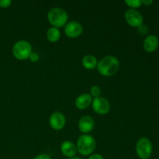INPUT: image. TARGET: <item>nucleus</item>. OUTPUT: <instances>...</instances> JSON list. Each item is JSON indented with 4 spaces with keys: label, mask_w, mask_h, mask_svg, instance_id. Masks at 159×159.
I'll return each mask as SVG.
<instances>
[{
    "label": "nucleus",
    "mask_w": 159,
    "mask_h": 159,
    "mask_svg": "<svg viewBox=\"0 0 159 159\" xmlns=\"http://www.w3.org/2000/svg\"><path fill=\"white\" fill-rule=\"evenodd\" d=\"M120 68V61L116 57L112 55H107L102 57L98 61L97 69L98 72L105 77H111L117 73Z\"/></svg>",
    "instance_id": "obj_1"
},
{
    "label": "nucleus",
    "mask_w": 159,
    "mask_h": 159,
    "mask_svg": "<svg viewBox=\"0 0 159 159\" xmlns=\"http://www.w3.org/2000/svg\"><path fill=\"white\" fill-rule=\"evenodd\" d=\"M75 145L77 152L84 156H88L94 152L96 147V141L91 135L82 134L79 137Z\"/></svg>",
    "instance_id": "obj_2"
},
{
    "label": "nucleus",
    "mask_w": 159,
    "mask_h": 159,
    "mask_svg": "<svg viewBox=\"0 0 159 159\" xmlns=\"http://www.w3.org/2000/svg\"><path fill=\"white\" fill-rule=\"evenodd\" d=\"M68 16L66 11L62 8L55 7L51 9L48 13V20L52 26L60 28L65 26L68 22Z\"/></svg>",
    "instance_id": "obj_3"
},
{
    "label": "nucleus",
    "mask_w": 159,
    "mask_h": 159,
    "mask_svg": "<svg viewBox=\"0 0 159 159\" xmlns=\"http://www.w3.org/2000/svg\"><path fill=\"white\" fill-rule=\"evenodd\" d=\"M12 54L17 60H26L32 53V46L27 40H21L14 43L12 49Z\"/></svg>",
    "instance_id": "obj_4"
},
{
    "label": "nucleus",
    "mask_w": 159,
    "mask_h": 159,
    "mask_svg": "<svg viewBox=\"0 0 159 159\" xmlns=\"http://www.w3.org/2000/svg\"><path fill=\"white\" fill-rule=\"evenodd\" d=\"M135 151L141 159H149L153 152V145L148 138H141L136 143Z\"/></svg>",
    "instance_id": "obj_5"
},
{
    "label": "nucleus",
    "mask_w": 159,
    "mask_h": 159,
    "mask_svg": "<svg viewBox=\"0 0 159 159\" xmlns=\"http://www.w3.org/2000/svg\"><path fill=\"white\" fill-rule=\"evenodd\" d=\"M124 19L129 26L134 28L140 27L144 23L143 16L137 9H127L124 13Z\"/></svg>",
    "instance_id": "obj_6"
},
{
    "label": "nucleus",
    "mask_w": 159,
    "mask_h": 159,
    "mask_svg": "<svg viewBox=\"0 0 159 159\" xmlns=\"http://www.w3.org/2000/svg\"><path fill=\"white\" fill-rule=\"evenodd\" d=\"M92 107L95 113L99 115L107 114L110 110V102L106 98L101 96L93 99Z\"/></svg>",
    "instance_id": "obj_7"
},
{
    "label": "nucleus",
    "mask_w": 159,
    "mask_h": 159,
    "mask_svg": "<svg viewBox=\"0 0 159 159\" xmlns=\"http://www.w3.org/2000/svg\"><path fill=\"white\" fill-rule=\"evenodd\" d=\"M83 31L82 24L77 21H71L65 26V34L69 38H77Z\"/></svg>",
    "instance_id": "obj_8"
},
{
    "label": "nucleus",
    "mask_w": 159,
    "mask_h": 159,
    "mask_svg": "<svg viewBox=\"0 0 159 159\" xmlns=\"http://www.w3.org/2000/svg\"><path fill=\"white\" fill-rule=\"evenodd\" d=\"M49 124L54 130H61L66 124V118L61 112L55 111L51 115L49 118Z\"/></svg>",
    "instance_id": "obj_9"
},
{
    "label": "nucleus",
    "mask_w": 159,
    "mask_h": 159,
    "mask_svg": "<svg viewBox=\"0 0 159 159\" xmlns=\"http://www.w3.org/2000/svg\"><path fill=\"white\" fill-rule=\"evenodd\" d=\"M79 130L84 134L90 133L93 131L95 127V122L93 117L88 115L82 116L79 120V124H78Z\"/></svg>",
    "instance_id": "obj_10"
},
{
    "label": "nucleus",
    "mask_w": 159,
    "mask_h": 159,
    "mask_svg": "<svg viewBox=\"0 0 159 159\" xmlns=\"http://www.w3.org/2000/svg\"><path fill=\"white\" fill-rule=\"evenodd\" d=\"M93 100V99L91 95L89 93H83L76 98L75 101V105L76 108L79 110H85L91 106Z\"/></svg>",
    "instance_id": "obj_11"
},
{
    "label": "nucleus",
    "mask_w": 159,
    "mask_h": 159,
    "mask_svg": "<svg viewBox=\"0 0 159 159\" xmlns=\"http://www.w3.org/2000/svg\"><path fill=\"white\" fill-rule=\"evenodd\" d=\"M61 152L64 156L68 158L75 157L77 153L76 145L70 141H65L61 144Z\"/></svg>",
    "instance_id": "obj_12"
},
{
    "label": "nucleus",
    "mask_w": 159,
    "mask_h": 159,
    "mask_svg": "<svg viewBox=\"0 0 159 159\" xmlns=\"http://www.w3.org/2000/svg\"><path fill=\"white\" fill-rule=\"evenodd\" d=\"M159 40L155 35H148L144 39L143 47L146 52L153 53L158 48Z\"/></svg>",
    "instance_id": "obj_13"
},
{
    "label": "nucleus",
    "mask_w": 159,
    "mask_h": 159,
    "mask_svg": "<svg viewBox=\"0 0 159 159\" xmlns=\"http://www.w3.org/2000/svg\"><path fill=\"white\" fill-rule=\"evenodd\" d=\"M82 66L87 70H93L96 68L98 65L97 58L93 54H87L84 56L82 60Z\"/></svg>",
    "instance_id": "obj_14"
},
{
    "label": "nucleus",
    "mask_w": 159,
    "mask_h": 159,
    "mask_svg": "<svg viewBox=\"0 0 159 159\" xmlns=\"http://www.w3.org/2000/svg\"><path fill=\"white\" fill-rule=\"evenodd\" d=\"M61 34L58 28L54 27V26L49 28L46 34L47 39L51 43H55L58 41L61 38Z\"/></svg>",
    "instance_id": "obj_15"
},
{
    "label": "nucleus",
    "mask_w": 159,
    "mask_h": 159,
    "mask_svg": "<svg viewBox=\"0 0 159 159\" xmlns=\"http://www.w3.org/2000/svg\"><path fill=\"white\" fill-rule=\"evenodd\" d=\"M125 3L130 8V9H136L142 6L141 0H126Z\"/></svg>",
    "instance_id": "obj_16"
},
{
    "label": "nucleus",
    "mask_w": 159,
    "mask_h": 159,
    "mask_svg": "<svg viewBox=\"0 0 159 159\" xmlns=\"http://www.w3.org/2000/svg\"><path fill=\"white\" fill-rule=\"evenodd\" d=\"M101 93H102V90H101L100 87L99 85H93V86L91 87L90 89V93L92 97L97 98L99 97L101 95Z\"/></svg>",
    "instance_id": "obj_17"
},
{
    "label": "nucleus",
    "mask_w": 159,
    "mask_h": 159,
    "mask_svg": "<svg viewBox=\"0 0 159 159\" xmlns=\"http://www.w3.org/2000/svg\"><path fill=\"white\" fill-rule=\"evenodd\" d=\"M138 33L141 34V36H144L147 34V33L148 32V28L145 26V25L143 24L142 26H141L140 27L138 28Z\"/></svg>",
    "instance_id": "obj_18"
},
{
    "label": "nucleus",
    "mask_w": 159,
    "mask_h": 159,
    "mask_svg": "<svg viewBox=\"0 0 159 159\" xmlns=\"http://www.w3.org/2000/svg\"><path fill=\"white\" fill-rule=\"evenodd\" d=\"M11 4H12V1L10 0H0V8H2V9L9 8Z\"/></svg>",
    "instance_id": "obj_19"
},
{
    "label": "nucleus",
    "mask_w": 159,
    "mask_h": 159,
    "mask_svg": "<svg viewBox=\"0 0 159 159\" xmlns=\"http://www.w3.org/2000/svg\"><path fill=\"white\" fill-rule=\"evenodd\" d=\"M29 58L32 62H37L39 61V58H40V56H39V54L37 53L32 52Z\"/></svg>",
    "instance_id": "obj_20"
},
{
    "label": "nucleus",
    "mask_w": 159,
    "mask_h": 159,
    "mask_svg": "<svg viewBox=\"0 0 159 159\" xmlns=\"http://www.w3.org/2000/svg\"><path fill=\"white\" fill-rule=\"evenodd\" d=\"M34 159H51V158L49 155L43 153V154H40V155H37V156H36Z\"/></svg>",
    "instance_id": "obj_21"
},
{
    "label": "nucleus",
    "mask_w": 159,
    "mask_h": 159,
    "mask_svg": "<svg viewBox=\"0 0 159 159\" xmlns=\"http://www.w3.org/2000/svg\"><path fill=\"white\" fill-rule=\"evenodd\" d=\"M88 159H104V158L99 154H93V155H90Z\"/></svg>",
    "instance_id": "obj_22"
},
{
    "label": "nucleus",
    "mask_w": 159,
    "mask_h": 159,
    "mask_svg": "<svg viewBox=\"0 0 159 159\" xmlns=\"http://www.w3.org/2000/svg\"><path fill=\"white\" fill-rule=\"evenodd\" d=\"M141 2H142V5H144L146 6H149L153 3V1L152 0H141Z\"/></svg>",
    "instance_id": "obj_23"
},
{
    "label": "nucleus",
    "mask_w": 159,
    "mask_h": 159,
    "mask_svg": "<svg viewBox=\"0 0 159 159\" xmlns=\"http://www.w3.org/2000/svg\"><path fill=\"white\" fill-rule=\"evenodd\" d=\"M68 159H82L81 158H79V157H73V158H68Z\"/></svg>",
    "instance_id": "obj_24"
}]
</instances>
